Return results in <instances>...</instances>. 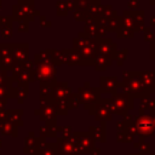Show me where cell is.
<instances>
[{
	"label": "cell",
	"instance_id": "6da1fadb",
	"mask_svg": "<svg viewBox=\"0 0 155 155\" xmlns=\"http://www.w3.org/2000/svg\"><path fill=\"white\" fill-rule=\"evenodd\" d=\"M119 87L124 90V93L130 94L132 98H147L150 96L140 80V70H124Z\"/></svg>",
	"mask_w": 155,
	"mask_h": 155
},
{
	"label": "cell",
	"instance_id": "7a4b0ae2",
	"mask_svg": "<svg viewBox=\"0 0 155 155\" xmlns=\"http://www.w3.org/2000/svg\"><path fill=\"white\" fill-rule=\"evenodd\" d=\"M78 96L80 98V102L85 105V109H88V110L102 99L99 88L90 87V82L88 81H85L84 82V87L79 88Z\"/></svg>",
	"mask_w": 155,
	"mask_h": 155
},
{
	"label": "cell",
	"instance_id": "3957f363",
	"mask_svg": "<svg viewBox=\"0 0 155 155\" xmlns=\"http://www.w3.org/2000/svg\"><path fill=\"white\" fill-rule=\"evenodd\" d=\"M111 101V113H116L119 115H127V111L133 108V98L127 93H115L110 98Z\"/></svg>",
	"mask_w": 155,
	"mask_h": 155
},
{
	"label": "cell",
	"instance_id": "277c9868",
	"mask_svg": "<svg viewBox=\"0 0 155 155\" xmlns=\"http://www.w3.org/2000/svg\"><path fill=\"white\" fill-rule=\"evenodd\" d=\"M96 51L103 56H113L117 51V44L114 42L110 38H96Z\"/></svg>",
	"mask_w": 155,
	"mask_h": 155
},
{
	"label": "cell",
	"instance_id": "5b68a950",
	"mask_svg": "<svg viewBox=\"0 0 155 155\" xmlns=\"http://www.w3.org/2000/svg\"><path fill=\"white\" fill-rule=\"evenodd\" d=\"M119 80L116 76H101L99 79V91L101 92H109L111 94L117 93L119 88Z\"/></svg>",
	"mask_w": 155,
	"mask_h": 155
},
{
	"label": "cell",
	"instance_id": "8992f818",
	"mask_svg": "<svg viewBox=\"0 0 155 155\" xmlns=\"http://www.w3.org/2000/svg\"><path fill=\"white\" fill-rule=\"evenodd\" d=\"M90 114L94 115L96 120H101V121H107L111 119V113L108 110V108L102 103V101H99L97 104H94L90 110Z\"/></svg>",
	"mask_w": 155,
	"mask_h": 155
},
{
	"label": "cell",
	"instance_id": "52a82bcc",
	"mask_svg": "<svg viewBox=\"0 0 155 155\" xmlns=\"http://www.w3.org/2000/svg\"><path fill=\"white\" fill-rule=\"evenodd\" d=\"M140 80L149 94L155 92V71L151 70L140 71Z\"/></svg>",
	"mask_w": 155,
	"mask_h": 155
},
{
	"label": "cell",
	"instance_id": "ba28073f",
	"mask_svg": "<svg viewBox=\"0 0 155 155\" xmlns=\"http://www.w3.org/2000/svg\"><path fill=\"white\" fill-rule=\"evenodd\" d=\"M99 25L104 27L108 33H116L119 28L121 27V16H115L113 18L105 19V18H99Z\"/></svg>",
	"mask_w": 155,
	"mask_h": 155
},
{
	"label": "cell",
	"instance_id": "9c48e42d",
	"mask_svg": "<svg viewBox=\"0 0 155 155\" xmlns=\"http://www.w3.org/2000/svg\"><path fill=\"white\" fill-rule=\"evenodd\" d=\"M111 64H113V58L110 56H103V54L96 53V57L93 61V67L96 71H104Z\"/></svg>",
	"mask_w": 155,
	"mask_h": 155
},
{
	"label": "cell",
	"instance_id": "30bf717a",
	"mask_svg": "<svg viewBox=\"0 0 155 155\" xmlns=\"http://www.w3.org/2000/svg\"><path fill=\"white\" fill-rule=\"evenodd\" d=\"M63 54H64V63L70 64V65H84L82 64V58L80 56V53L75 50H63Z\"/></svg>",
	"mask_w": 155,
	"mask_h": 155
},
{
	"label": "cell",
	"instance_id": "8fae6325",
	"mask_svg": "<svg viewBox=\"0 0 155 155\" xmlns=\"http://www.w3.org/2000/svg\"><path fill=\"white\" fill-rule=\"evenodd\" d=\"M132 18H133V33H138L142 31L144 29V11L142 10H137V11H132Z\"/></svg>",
	"mask_w": 155,
	"mask_h": 155
},
{
	"label": "cell",
	"instance_id": "7c38bea8",
	"mask_svg": "<svg viewBox=\"0 0 155 155\" xmlns=\"http://www.w3.org/2000/svg\"><path fill=\"white\" fill-rule=\"evenodd\" d=\"M93 39H94V38L88 36V35H87V34H85L84 31H82V33H80V34L74 39V41H73V46H74V48H73V50H75V51L81 50L82 47L87 46V45H88Z\"/></svg>",
	"mask_w": 155,
	"mask_h": 155
},
{
	"label": "cell",
	"instance_id": "4fadbf2b",
	"mask_svg": "<svg viewBox=\"0 0 155 155\" xmlns=\"http://www.w3.org/2000/svg\"><path fill=\"white\" fill-rule=\"evenodd\" d=\"M87 17H96V18H101L102 16V4L101 1H92L90 4V6L85 10Z\"/></svg>",
	"mask_w": 155,
	"mask_h": 155
},
{
	"label": "cell",
	"instance_id": "5bb4252c",
	"mask_svg": "<svg viewBox=\"0 0 155 155\" xmlns=\"http://www.w3.org/2000/svg\"><path fill=\"white\" fill-rule=\"evenodd\" d=\"M121 27L127 28V29H131V30L133 31L134 23H133L132 11H131V10H124L122 16H121Z\"/></svg>",
	"mask_w": 155,
	"mask_h": 155
},
{
	"label": "cell",
	"instance_id": "9a60e30c",
	"mask_svg": "<svg viewBox=\"0 0 155 155\" xmlns=\"http://www.w3.org/2000/svg\"><path fill=\"white\" fill-rule=\"evenodd\" d=\"M127 56H128V50H127V48H124V50H117V51L111 56V58H113V61H116V64H117L119 67H121V65L124 64V62L126 61Z\"/></svg>",
	"mask_w": 155,
	"mask_h": 155
},
{
	"label": "cell",
	"instance_id": "2e32d148",
	"mask_svg": "<svg viewBox=\"0 0 155 155\" xmlns=\"http://www.w3.org/2000/svg\"><path fill=\"white\" fill-rule=\"evenodd\" d=\"M115 16H117V11L114 10L113 5H110V4L102 5V16H101V18L109 19V18H113Z\"/></svg>",
	"mask_w": 155,
	"mask_h": 155
},
{
	"label": "cell",
	"instance_id": "e0dca14e",
	"mask_svg": "<svg viewBox=\"0 0 155 155\" xmlns=\"http://www.w3.org/2000/svg\"><path fill=\"white\" fill-rule=\"evenodd\" d=\"M73 93H71V90L70 87L65 84V82H62L57 86V96L61 97V98H68L70 97Z\"/></svg>",
	"mask_w": 155,
	"mask_h": 155
},
{
	"label": "cell",
	"instance_id": "ac0fdd59",
	"mask_svg": "<svg viewBox=\"0 0 155 155\" xmlns=\"http://www.w3.org/2000/svg\"><path fill=\"white\" fill-rule=\"evenodd\" d=\"M150 104H151V98H149V97L142 98L140 104H139V115H144L145 111L150 109Z\"/></svg>",
	"mask_w": 155,
	"mask_h": 155
},
{
	"label": "cell",
	"instance_id": "d6986e66",
	"mask_svg": "<svg viewBox=\"0 0 155 155\" xmlns=\"http://www.w3.org/2000/svg\"><path fill=\"white\" fill-rule=\"evenodd\" d=\"M116 35L119 38H125V39H130V38H133L134 33L131 30V29H127V28H124V27H120L119 30L116 31Z\"/></svg>",
	"mask_w": 155,
	"mask_h": 155
},
{
	"label": "cell",
	"instance_id": "ffe728a7",
	"mask_svg": "<svg viewBox=\"0 0 155 155\" xmlns=\"http://www.w3.org/2000/svg\"><path fill=\"white\" fill-rule=\"evenodd\" d=\"M143 34H144V41H147V42H153V41L155 40V33H153L149 27H144Z\"/></svg>",
	"mask_w": 155,
	"mask_h": 155
},
{
	"label": "cell",
	"instance_id": "44dd1931",
	"mask_svg": "<svg viewBox=\"0 0 155 155\" xmlns=\"http://www.w3.org/2000/svg\"><path fill=\"white\" fill-rule=\"evenodd\" d=\"M57 13L58 15H61V16H64V15H67L68 13V7H67V4H65V1H61V2H57Z\"/></svg>",
	"mask_w": 155,
	"mask_h": 155
},
{
	"label": "cell",
	"instance_id": "7402d4cb",
	"mask_svg": "<svg viewBox=\"0 0 155 155\" xmlns=\"http://www.w3.org/2000/svg\"><path fill=\"white\" fill-rule=\"evenodd\" d=\"M74 18H75V21H78V22H81V21L85 22V19L87 18V15H86L85 11H81V10H74Z\"/></svg>",
	"mask_w": 155,
	"mask_h": 155
},
{
	"label": "cell",
	"instance_id": "603a6c76",
	"mask_svg": "<svg viewBox=\"0 0 155 155\" xmlns=\"http://www.w3.org/2000/svg\"><path fill=\"white\" fill-rule=\"evenodd\" d=\"M92 133H96V137L99 139V136H102V139H104V124H102L101 127H91L90 128Z\"/></svg>",
	"mask_w": 155,
	"mask_h": 155
},
{
	"label": "cell",
	"instance_id": "cb8c5ba5",
	"mask_svg": "<svg viewBox=\"0 0 155 155\" xmlns=\"http://www.w3.org/2000/svg\"><path fill=\"white\" fill-rule=\"evenodd\" d=\"M139 6H140L139 0H127V7H128V10L137 11V10H139Z\"/></svg>",
	"mask_w": 155,
	"mask_h": 155
},
{
	"label": "cell",
	"instance_id": "d4e9b609",
	"mask_svg": "<svg viewBox=\"0 0 155 155\" xmlns=\"http://www.w3.org/2000/svg\"><path fill=\"white\" fill-rule=\"evenodd\" d=\"M149 54H150V59L155 61V40L153 42H150V51H149Z\"/></svg>",
	"mask_w": 155,
	"mask_h": 155
},
{
	"label": "cell",
	"instance_id": "484cf974",
	"mask_svg": "<svg viewBox=\"0 0 155 155\" xmlns=\"http://www.w3.org/2000/svg\"><path fill=\"white\" fill-rule=\"evenodd\" d=\"M150 113L151 115H155V99H151V104H150Z\"/></svg>",
	"mask_w": 155,
	"mask_h": 155
},
{
	"label": "cell",
	"instance_id": "4316f807",
	"mask_svg": "<svg viewBox=\"0 0 155 155\" xmlns=\"http://www.w3.org/2000/svg\"><path fill=\"white\" fill-rule=\"evenodd\" d=\"M149 22H150V25L155 27V16H151L150 19H149Z\"/></svg>",
	"mask_w": 155,
	"mask_h": 155
},
{
	"label": "cell",
	"instance_id": "83f0119b",
	"mask_svg": "<svg viewBox=\"0 0 155 155\" xmlns=\"http://www.w3.org/2000/svg\"><path fill=\"white\" fill-rule=\"evenodd\" d=\"M149 4L150 5H155V0H149Z\"/></svg>",
	"mask_w": 155,
	"mask_h": 155
},
{
	"label": "cell",
	"instance_id": "f1b7e54d",
	"mask_svg": "<svg viewBox=\"0 0 155 155\" xmlns=\"http://www.w3.org/2000/svg\"><path fill=\"white\" fill-rule=\"evenodd\" d=\"M92 1H101V0H92Z\"/></svg>",
	"mask_w": 155,
	"mask_h": 155
}]
</instances>
